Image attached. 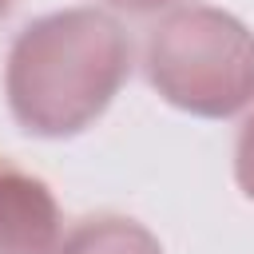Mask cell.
Returning <instances> with one entry per match:
<instances>
[{
    "label": "cell",
    "instance_id": "cell-1",
    "mask_svg": "<svg viewBox=\"0 0 254 254\" xmlns=\"http://www.w3.org/2000/svg\"><path fill=\"white\" fill-rule=\"evenodd\" d=\"M131 75V40L99 8H64L24 24L4 60V99L20 131L67 139L91 127Z\"/></svg>",
    "mask_w": 254,
    "mask_h": 254
},
{
    "label": "cell",
    "instance_id": "cell-2",
    "mask_svg": "<svg viewBox=\"0 0 254 254\" xmlns=\"http://www.w3.org/2000/svg\"><path fill=\"white\" fill-rule=\"evenodd\" d=\"M143 71L171 107L230 119L254 103V32L222 8L183 4L151 28Z\"/></svg>",
    "mask_w": 254,
    "mask_h": 254
},
{
    "label": "cell",
    "instance_id": "cell-3",
    "mask_svg": "<svg viewBox=\"0 0 254 254\" xmlns=\"http://www.w3.org/2000/svg\"><path fill=\"white\" fill-rule=\"evenodd\" d=\"M60 230L64 218L52 187L0 155V254H56Z\"/></svg>",
    "mask_w": 254,
    "mask_h": 254
},
{
    "label": "cell",
    "instance_id": "cell-4",
    "mask_svg": "<svg viewBox=\"0 0 254 254\" xmlns=\"http://www.w3.org/2000/svg\"><path fill=\"white\" fill-rule=\"evenodd\" d=\"M56 254H163V246L127 214H87L60 238Z\"/></svg>",
    "mask_w": 254,
    "mask_h": 254
},
{
    "label": "cell",
    "instance_id": "cell-5",
    "mask_svg": "<svg viewBox=\"0 0 254 254\" xmlns=\"http://www.w3.org/2000/svg\"><path fill=\"white\" fill-rule=\"evenodd\" d=\"M234 179L238 190L246 198H254V111L246 115V123L238 127V143H234Z\"/></svg>",
    "mask_w": 254,
    "mask_h": 254
},
{
    "label": "cell",
    "instance_id": "cell-6",
    "mask_svg": "<svg viewBox=\"0 0 254 254\" xmlns=\"http://www.w3.org/2000/svg\"><path fill=\"white\" fill-rule=\"evenodd\" d=\"M99 4H107L115 12H127V16H155V12L171 8L175 0H99Z\"/></svg>",
    "mask_w": 254,
    "mask_h": 254
},
{
    "label": "cell",
    "instance_id": "cell-7",
    "mask_svg": "<svg viewBox=\"0 0 254 254\" xmlns=\"http://www.w3.org/2000/svg\"><path fill=\"white\" fill-rule=\"evenodd\" d=\"M12 4H16V0H0V20H8V12H12Z\"/></svg>",
    "mask_w": 254,
    "mask_h": 254
}]
</instances>
